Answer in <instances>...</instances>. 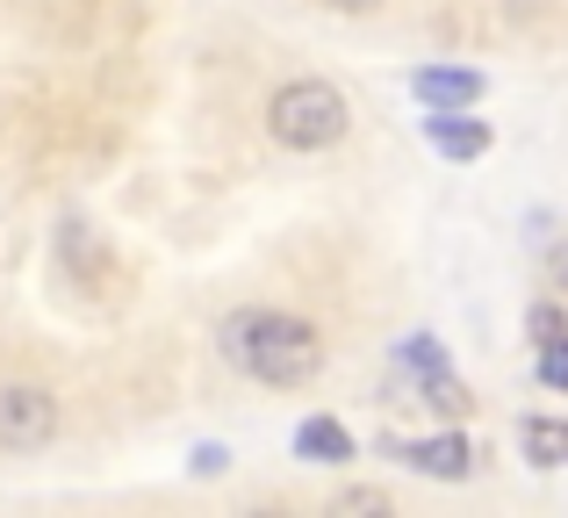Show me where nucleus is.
Instances as JSON below:
<instances>
[{
    "mask_svg": "<svg viewBox=\"0 0 568 518\" xmlns=\"http://www.w3.org/2000/svg\"><path fill=\"white\" fill-rule=\"evenodd\" d=\"M216 353L260 389H303L324 367L317 324H303L295 309H231L216 324Z\"/></svg>",
    "mask_w": 568,
    "mask_h": 518,
    "instance_id": "f257e3e1",
    "label": "nucleus"
},
{
    "mask_svg": "<svg viewBox=\"0 0 568 518\" xmlns=\"http://www.w3.org/2000/svg\"><path fill=\"white\" fill-rule=\"evenodd\" d=\"M346 123H353V109L332 80H288L266 101V130H274V144H288V152H332V144L346 138Z\"/></svg>",
    "mask_w": 568,
    "mask_h": 518,
    "instance_id": "f03ea898",
    "label": "nucleus"
},
{
    "mask_svg": "<svg viewBox=\"0 0 568 518\" xmlns=\"http://www.w3.org/2000/svg\"><path fill=\"white\" fill-rule=\"evenodd\" d=\"M58 439V396L37 382H8L0 389V447L8 454H37Z\"/></svg>",
    "mask_w": 568,
    "mask_h": 518,
    "instance_id": "7ed1b4c3",
    "label": "nucleus"
},
{
    "mask_svg": "<svg viewBox=\"0 0 568 518\" xmlns=\"http://www.w3.org/2000/svg\"><path fill=\"white\" fill-rule=\"evenodd\" d=\"M382 454H388V461H403V468H417V476H432V483L475 476V447L460 433H439V439H382Z\"/></svg>",
    "mask_w": 568,
    "mask_h": 518,
    "instance_id": "20e7f679",
    "label": "nucleus"
},
{
    "mask_svg": "<svg viewBox=\"0 0 568 518\" xmlns=\"http://www.w3.org/2000/svg\"><path fill=\"white\" fill-rule=\"evenodd\" d=\"M410 94L425 101V109H475V101H483V72H468V65H417Z\"/></svg>",
    "mask_w": 568,
    "mask_h": 518,
    "instance_id": "39448f33",
    "label": "nucleus"
},
{
    "mask_svg": "<svg viewBox=\"0 0 568 518\" xmlns=\"http://www.w3.org/2000/svg\"><path fill=\"white\" fill-rule=\"evenodd\" d=\"M425 144L446 152V159H483L489 152V123H475V115H460V109H432L425 115Z\"/></svg>",
    "mask_w": 568,
    "mask_h": 518,
    "instance_id": "423d86ee",
    "label": "nucleus"
},
{
    "mask_svg": "<svg viewBox=\"0 0 568 518\" xmlns=\"http://www.w3.org/2000/svg\"><path fill=\"white\" fill-rule=\"evenodd\" d=\"M295 454L317 468H338V461H353V433L338 418H303L295 425Z\"/></svg>",
    "mask_w": 568,
    "mask_h": 518,
    "instance_id": "0eeeda50",
    "label": "nucleus"
},
{
    "mask_svg": "<svg viewBox=\"0 0 568 518\" xmlns=\"http://www.w3.org/2000/svg\"><path fill=\"white\" fill-rule=\"evenodd\" d=\"M518 454L532 468H568V418H526L518 425Z\"/></svg>",
    "mask_w": 568,
    "mask_h": 518,
    "instance_id": "6e6552de",
    "label": "nucleus"
},
{
    "mask_svg": "<svg viewBox=\"0 0 568 518\" xmlns=\"http://www.w3.org/2000/svg\"><path fill=\"white\" fill-rule=\"evenodd\" d=\"M417 389H425V404L439 410V418H468V410H475V396H468V389L454 382V367H446V375H425Z\"/></svg>",
    "mask_w": 568,
    "mask_h": 518,
    "instance_id": "1a4fd4ad",
    "label": "nucleus"
},
{
    "mask_svg": "<svg viewBox=\"0 0 568 518\" xmlns=\"http://www.w3.org/2000/svg\"><path fill=\"white\" fill-rule=\"evenodd\" d=\"M396 360L410 367L417 382H425V375H446V346H439V338H425V332H410V338H403V346H396Z\"/></svg>",
    "mask_w": 568,
    "mask_h": 518,
    "instance_id": "9d476101",
    "label": "nucleus"
},
{
    "mask_svg": "<svg viewBox=\"0 0 568 518\" xmlns=\"http://www.w3.org/2000/svg\"><path fill=\"white\" fill-rule=\"evenodd\" d=\"M526 332H532V346H555V338H568V317H561V303H540L526 317Z\"/></svg>",
    "mask_w": 568,
    "mask_h": 518,
    "instance_id": "9b49d317",
    "label": "nucleus"
},
{
    "mask_svg": "<svg viewBox=\"0 0 568 518\" xmlns=\"http://www.w3.org/2000/svg\"><path fill=\"white\" fill-rule=\"evenodd\" d=\"M540 382L568 396V338H555V346H540Z\"/></svg>",
    "mask_w": 568,
    "mask_h": 518,
    "instance_id": "f8f14e48",
    "label": "nucleus"
},
{
    "mask_svg": "<svg viewBox=\"0 0 568 518\" xmlns=\"http://www.w3.org/2000/svg\"><path fill=\"white\" fill-rule=\"evenodd\" d=\"M338 511H388V490H346Z\"/></svg>",
    "mask_w": 568,
    "mask_h": 518,
    "instance_id": "ddd939ff",
    "label": "nucleus"
},
{
    "mask_svg": "<svg viewBox=\"0 0 568 518\" xmlns=\"http://www.w3.org/2000/svg\"><path fill=\"white\" fill-rule=\"evenodd\" d=\"M223 461H231L223 447H194V476H223Z\"/></svg>",
    "mask_w": 568,
    "mask_h": 518,
    "instance_id": "4468645a",
    "label": "nucleus"
},
{
    "mask_svg": "<svg viewBox=\"0 0 568 518\" xmlns=\"http://www.w3.org/2000/svg\"><path fill=\"white\" fill-rule=\"evenodd\" d=\"M547 274H555V288H568V238L555 245V253H547Z\"/></svg>",
    "mask_w": 568,
    "mask_h": 518,
    "instance_id": "2eb2a0df",
    "label": "nucleus"
},
{
    "mask_svg": "<svg viewBox=\"0 0 568 518\" xmlns=\"http://www.w3.org/2000/svg\"><path fill=\"white\" fill-rule=\"evenodd\" d=\"M324 8H338V14H367L375 0H324Z\"/></svg>",
    "mask_w": 568,
    "mask_h": 518,
    "instance_id": "dca6fc26",
    "label": "nucleus"
}]
</instances>
